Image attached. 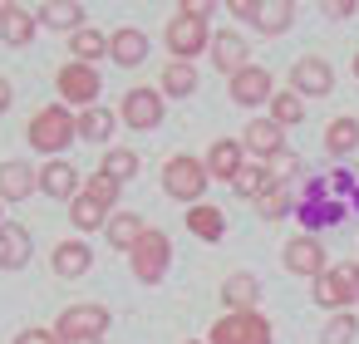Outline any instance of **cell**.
<instances>
[{"mask_svg": "<svg viewBox=\"0 0 359 344\" xmlns=\"http://www.w3.org/2000/svg\"><path fill=\"white\" fill-rule=\"evenodd\" d=\"M354 334H359V315H354V310H339V315L325 319L320 344H354Z\"/></svg>", "mask_w": 359, "mask_h": 344, "instance_id": "obj_34", "label": "cell"}, {"mask_svg": "<svg viewBox=\"0 0 359 344\" xmlns=\"http://www.w3.org/2000/svg\"><path fill=\"white\" fill-rule=\"evenodd\" d=\"M69 55H74V64H99L109 55V35L94 30V25H84L79 35H69Z\"/></svg>", "mask_w": 359, "mask_h": 344, "instance_id": "obj_29", "label": "cell"}, {"mask_svg": "<svg viewBox=\"0 0 359 344\" xmlns=\"http://www.w3.org/2000/svg\"><path fill=\"white\" fill-rule=\"evenodd\" d=\"M11 99H15V89H11V79H0V113L11 109Z\"/></svg>", "mask_w": 359, "mask_h": 344, "instance_id": "obj_42", "label": "cell"}, {"mask_svg": "<svg viewBox=\"0 0 359 344\" xmlns=\"http://www.w3.org/2000/svg\"><path fill=\"white\" fill-rule=\"evenodd\" d=\"M266 109H271L266 118H271L276 128H300V123H305V99L290 94V89H276V99H271Z\"/></svg>", "mask_w": 359, "mask_h": 344, "instance_id": "obj_30", "label": "cell"}, {"mask_svg": "<svg viewBox=\"0 0 359 344\" xmlns=\"http://www.w3.org/2000/svg\"><path fill=\"white\" fill-rule=\"evenodd\" d=\"M359 6H354V0H330V6H325V15H334V20H349Z\"/></svg>", "mask_w": 359, "mask_h": 344, "instance_id": "obj_41", "label": "cell"}, {"mask_svg": "<svg viewBox=\"0 0 359 344\" xmlns=\"http://www.w3.org/2000/svg\"><path fill=\"white\" fill-rule=\"evenodd\" d=\"M226 84H231V104H241V109H261V104L276 99V79H271V69H261V64H246V69L231 74Z\"/></svg>", "mask_w": 359, "mask_h": 344, "instance_id": "obj_12", "label": "cell"}, {"mask_svg": "<svg viewBox=\"0 0 359 344\" xmlns=\"http://www.w3.org/2000/svg\"><path fill=\"white\" fill-rule=\"evenodd\" d=\"M207 15H212V6H202V0H182L177 15L168 20L163 45L172 50L177 64H192L202 50H212V25H207Z\"/></svg>", "mask_w": 359, "mask_h": 344, "instance_id": "obj_1", "label": "cell"}, {"mask_svg": "<svg viewBox=\"0 0 359 344\" xmlns=\"http://www.w3.org/2000/svg\"><path fill=\"white\" fill-rule=\"evenodd\" d=\"M128 266H133V280L138 285H158L163 275H168V266H172V241H168V231H143V241L133 246V256H128Z\"/></svg>", "mask_w": 359, "mask_h": 344, "instance_id": "obj_7", "label": "cell"}, {"mask_svg": "<svg viewBox=\"0 0 359 344\" xmlns=\"http://www.w3.org/2000/svg\"><path fill=\"white\" fill-rule=\"evenodd\" d=\"M118 192H123V182H114V177H109L104 167L84 177V197H94V202H99V207H109V212L118 207Z\"/></svg>", "mask_w": 359, "mask_h": 344, "instance_id": "obj_36", "label": "cell"}, {"mask_svg": "<svg viewBox=\"0 0 359 344\" xmlns=\"http://www.w3.org/2000/svg\"><path fill=\"white\" fill-rule=\"evenodd\" d=\"M114 128H118V113L104 109V104H94V109L79 113V138H84V143H109Z\"/></svg>", "mask_w": 359, "mask_h": 344, "instance_id": "obj_28", "label": "cell"}, {"mask_svg": "<svg viewBox=\"0 0 359 344\" xmlns=\"http://www.w3.org/2000/svg\"><path fill=\"white\" fill-rule=\"evenodd\" d=\"M40 187V167L30 163H0V202H25Z\"/></svg>", "mask_w": 359, "mask_h": 344, "instance_id": "obj_19", "label": "cell"}, {"mask_svg": "<svg viewBox=\"0 0 359 344\" xmlns=\"http://www.w3.org/2000/svg\"><path fill=\"white\" fill-rule=\"evenodd\" d=\"M99 167H104L114 182H133V177H138V153H133V148H109Z\"/></svg>", "mask_w": 359, "mask_h": 344, "instance_id": "obj_35", "label": "cell"}, {"mask_svg": "<svg viewBox=\"0 0 359 344\" xmlns=\"http://www.w3.org/2000/svg\"><path fill=\"white\" fill-rule=\"evenodd\" d=\"M25 138H30V148H35V153L60 158V153H65V148L79 138V113H69L65 104H50V109H40V113L30 118Z\"/></svg>", "mask_w": 359, "mask_h": 344, "instance_id": "obj_2", "label": "cell"}, {"mask_svg": "<svg viewBox=\"0 0 359 344\" xmlns=\"http://www.w3.org/2000/svg\"><path fill=\"white\" fill-rule=\"evenodd\" d=\"M280 261H285L290 275H305V280H320V275L334 266L330 251H325V241H320V231H300V236H290Z\"/></svg>", "mask_w": 359, "mask_h": 344, "instance_id": "obj_10", "label": "cell"}, {"mask_svg": "<svg viewBox=\"0 0 359 344\" xmlns=\"http://www.w3.org/2000/svg\"><path fill=\"white\" fill-rule=\"evenodd\" d=\"M290 94H300V99H325V94H334V69H330V60L300 55V60L290 64Z\"/></svg>", "mask_w": 359, "mask_h": 344, "instance_id": "obj_11", "label": "cell"}, {"mask_svg": "<svg viewBox=\"0 0 359 344\" xmlns=\"http://www.w3.org/2000/svg\"><path fill=\"white\" fill-rule=\"evenodd\" d=\"M35 30H40L35 11H25V6H0V40H6V45L25 50V45L35 40Z\"/></svg>", "mask_w": 359, "mask_h": 344, "instance_id": "obj_20", "label": "cell"}, {"mask_svg": "<svg viewBox=\"0 0 359 344\" xmlns=\"http://www.w3.org/2000/svg\"><path fill=\"white\" fill-rule=\"evenodd\" d=\"M15 344H60V339H55V329H20Z\"/></svg>", "mask_w": 359, "mask_h": 344, "instance_id": "obj_40", "label": "cell"}, {"mask_svg": "<svg viewBox=\"0 0 359 344\" xmlns=\"http://www.w3.org/2000/svg\"><path fill=\"white\" fill-rule=\"evenodd\" d=\"M202 163H207V177H212V182H226V187H231V182H236V172L246 167V148H241L236 138H217V143L207 148V158H202Z\"/></svg>", "mask_w": 359, "mask_h": 344, "instance_id": "obj_14", "label": "cell"}, {"mask_svg": "<svg viewBox=\"0 0 359 344\" xmlns=\"http://www.w3.org/2000/svg\"><path fill=\"white\" fill-rule=\"evenodd\" d=\"M40 192H45V197H55V202H74V197L84 192L79 167H74V163H65V158H50V163L40 167Z\"/></svg>", "mask_w": 359, "mask_h": 344, "instance_id": "obj_15", "label": "cell"}, {"mask_svg": "<svg viewBox=\"0 0 359 344\" xmlns=\"http://www.w3.org/2000/svg\"><path fill=\"white\" fill-rule=\"evenodd\" d=\"M118 118H123L128 128H138V133L163 128V118H168V99H163V89H158V84H138V89H128L123 104H118Z\"/></svg>", "mask_w": 359, "mask_h": 344, "instance_id": "obj_6", "label": "cell"}, {"mask_svg": "<svg viewBox=\"0 0 359 344\" xmlns=\"http://www.w3.org/2000/svg\"><path fill=\"white\" fill-rule=\"evenodd\" d=\"M104 231H109V246H114V251L133 256V246L143 241V231H148V226H143V216H138V212H114Z\"/></svg>", "mask_w": 359, "mask_h": 344, "instance_id": "obj_23", "label": "cell"}, {"mask_svg": "<svg viewBox=\"0 0 359 344\" xmlns=\"http://www.w3.org/2000/svg\"><path fill=\"white\" fill-rule=\"evenodd\" d=\"M0 226H6V202H0Z\"/></svg>", "mask_w": 359, "mask_h": 344, "instance_id": "obj_43", "label": "cell"}, {"mask_svg": "<svg viewBox=\"0 0 359 344\" xmlns=\"http://www.w3.org/2000/svg\"><path fill=\"white\" fill-rule=\"evenodd\" d=\"M261 35H285L290 25H295V6H290V0H276V6H271V0H261V11H256V20H251Z\"/></svg>", "mask_w": 359, "mask_h": 344, "instance_id": "obj_32", "label": "cell"}, {"mask_svg": "<svg viewBox=\"0 0 359 344\" xmlns=\"http://www.w3.org/2000/svg\"><path fill=\"white\" fill-rule=\"evenodd\" d=\"M310 300H315L320 310H330V315L354 310V305H359V261H334V266L310 285Z\"/></svg>", "mask_w": 359, "mask_h": 344, "instance_id": "obj_3", "label": "cell"}, {"mask_svg": "<svg viewBox=\"0 0 359 344\" xmlns=\"http://www.w3.org/2000/svg\"><path fill=\"white\" fill-rule=\"evenodd\" d=\"M354 79H359V55H354Z\"/></svg>", "mask_w": 359, "mask_h": 344, "instance_id": "obj_44", "label": "cell"}, {"mask_svg": "<svg viewBox=\"0 0 359 344\" xmlns=\"http://www.w3.org/2000/svg\"><path fill=\"white\" fill-rule=\"evenodd\" d=\"M266 187H276V182H271V167H266V163H246V167L236 172V182H231V192H236V197H251V202H256V197H261Z\"/></svg>", "mask_w": 359, "mask_h": 344, "instance_id": "obj_33", "label": "cell"}, {"mask_svg": "<svg viewBox=\"0 0 359 344\" xmlns=\"http://www.w3.org/2000/svg\"><path fill=\"white\" fill-rule=\"evenodd\" d=\"M285 212H290V192H285V187H266V192L256 197V216H261V221H280Z\"/></svg>", "mask_w": 359, "mask_h": 344, "instance_id": "obj_37", "label": "cell"}, {"mask_svg": "<svg viewBox=\"0 0 359 344\" xmlns=\"http://www.w3.org/2000/svg\"><path fill=\"white\" fill-rule=\"evenodd\" d=\"M226 11H231V15H236L241 25H251V20H256V11H261V0H231Z\"/></svg>", "mask_w": 359, "mask_h": 344, "instance_id": "obj_39", "label": "cell"}, {"mask_svg": "<svg viewBox=\"0 0 359 344\" xmlns=\"http://www.w3.org/2000/svg\"><path fill=\"white\" fill-rule=\"evenodd\" d=\"M158 89H163V99H192L197 89H202V74H197V64H168L163 69V79H158Z\"/></svg>", "mask_w": 359, "mask_h": 344, "instance_id": "obj_25", "label": "cell"}, {"mask_svg": "<svg viewBox=\"0 0 359 344\" xmlns=\"http://www.w3.org/2000/svg\"><path fill=\"white\" fill-rule=\"evenodd\" d=\"M109 60H114L118 69H138V64L148 60V35H143L138 25H118V30L109 35Z\"/></svg>", "mask_w": 359, "mask_h": 344, "instance_id": "obj_16", "label": "cell"}, {"mask_svg": "<svg viewBox=\"0 0 359 344\" xmlns=\"http://www.w3.org/2000/svg\"><path fill=\"white\" fill-rule=\"evenodd\" d=\"M187 344H207V339H187Z\"/></svg>", "mask_w": 359, "mask_h": 344, "instance_id": "obj_46", "label": "cell"}, {"mask_svg": "<svg viewBox=\"0 0 359 344\" xmlns=\"http://www.w3.org/2000/svg\"><path fill=\"white\" fill-rule=\"evenodd\" d=\"M207 344H276V324L261 310H222Z\"/></svg>", "mask_w": 359, "mask_h": 344, "instance_id": "obj_5", "label": "cell"}, {"mask_svg": "<svg viewBox=\"0 0 359 344\" xmlns=\"http://www.w3.org/2000/svg\"><path fill=\"white\" fill-rule=\"evenodd\" d=\"M55 89H60V99H65V109H94L99 104V89H104V79H99V69L94 64H65L60 74H55Z\"/></svg>", "mask_w": 359, "mask_h": 344, "instance_id": "obj_9", "label": "cell"}, {"mask_svg": "<svg viewBox=\"0 0 359 344\" xmlns=\"http://www.w3.org/2000/svg\"><path fill=\"white\" fill-rule=\"evenodd\" d=\"M207 163L202 158H192V153H172L168 163H163V192L172 197V202H187V207H197L202 197H207Z\"/></svg>", "mask_w": 359, "mask_h": 344, "instance_id": "obj_4", "label": "cell"}, {"mask_svg": "<svg viewBox=\"0 0 359 344\" xmlns=\"http://www.w3.org/2000/svg\"><path fill=\"white\" fill-rule=\"evenodd\" d=\"M30 266V231L6 221L0 226V270H25Z\"/></svg>", "mask_w": 359, "mask_h": 344, "instance_id": "obj_22", "label": "cell"}, {"mask_svg": "<svg viewBox=\"0 0 359 344\" xmlns=\"http://www.w3.org/2000/svg\"><path fill=\"white\" fill-rule=\"evenodd\" d=\"M40 25H50V30H65V35H79L89 20H84V6H74V0H55V6H40V15H35Z\"/></svg>", "mask_w": 359, "mask_h": 344, "instance_id": "obj_27", "label": "cell"}, {"mask_svg": "<svg viewBox=\"0 0 359 344\" xmlns=\"http://www.w3.org/2000/svg\"><path fill=\"white\" fill-rule=\"evenodd\" d=\"M266 167H271V182H276V187H285V182H290V177L300 172V158H295V153L285 148V153H276V158H271Z\"/></svg>", "mask_w": 359, "mask_h": 344, "instance_id": "obj_38", "label": "cell"}, {"mask_svg": "<svg viewBox=\"0 0 359 344\" xmlns=\"http://www.w3.org/2000/svg\"><path fill=\"white\" fill-rule=\"evenodd\" d=\"M109 216H114V212H109V207H99V202H94V197H84V192L69 202V221H74V231H79V236H84V231H104V226H109Z\"/></svg>", "mask_w": 359, "mask_h": 344, "instance_id": "obj_31", "label": "cell"}, {"mask_svg": "<svg viewBox=\"0 0 359 344\" xmlns=\"http://www.w3.org/2000/svg\"><path fill=\"white\" fill-rule=\"evenodd\" d=\"M354 148H359V118H354V113L330 118V123H325V153H330V158H349Z\"/></svg>", "mask_w": 359, "mask_h": 344, "instance_id": "obj_24", "label": "cell"}, {"mask_svg": "<svg viewBox=\"0 0 359 344\" xmlns=\"http://www.w3.org/2000/svg\"><path fill=\"white\" fill-rule=\"evenodd\" d=\"M84 344H104V339H84Z\"/></svg>", "mask_w": 359, "mask_h": 344, "instance_id": "obj_45", "label": "cell"}, {"mask_svg": "<svg viewBox=\"0 0 359 344\" xmlns=\"http://www.w3.org/2000/svg\"><path fill=\"white\" fill-rule=\"evenodd\" d=\"M187 231L197 236V241H207V246H217L222 236H226V216H222V207H212V202H197V207H187Z\"/></svg>", "mask_w": 359, "mask_h": 344, "instance_id": "obj_21", "label": "cell"}, {"mask_svg": "<svg viewBox=\"0 0 359 344\" xmlns=\"http://www.w3.org/2000/svg\"><path fill=\"white\" fill-rule=\"evenodd\" d=\"M212 64L231 79V74H241V69L251 64V45H246L236 30H217V35H212Z\"/></svg>", "mask_w": 359, "mask_h": 344, "instance_id": "obj_17", "label": "cell"}, {"mask_svg": "<svg viewBox=\"0 0 359 344\" xmlns=\"http://www.w3.org/2000/svg\"><path fill=\"white\" fill-rule=\"evenodd\" d=\"M114 324V315L104 305H69L55 319V339L60 344H84V339H104V329Z\"/></svg>", "mask_w": 359, "mask_h": 344, "instance_id": "obj_8", "label": "cell"}, {"mask_svg": "<svg viewBox=\"0 0 359 344\" xmlns=\"http://www.w3.org/2000/svg\"><path fill=\"white\" fill-rule=\"evenodd\" d=\"M256 300H261V280L251 270L226 275V285H222V305L226 310H256Z\"/></svg>", "mask_w": 359, "mask_h": 344, "instance_id": "obj_26", "label": "cell"}, {"mask_svg": "<svg viewBox=\"0 0 359 344\" xmlns=\"http://www.w3.org/2000/svg\"><path fill=\"white\" fill-rule=\"evenodd\" d=\"M241 148H246V158L271 163L276 153H285V128H276L271 118H251V123L241 128Z\"/></svg>", "mask_w": 359, "mask_h": 344, "instance_id": "obj_13", "label": "cell"}, {"mask_svg": "<svg viewBox=\"0 0 359 344\" xmlns=\"http://www.w3.org/2000/svg\"><path fill=\"white\" fill-rule=\"evenodd\" d=\"M50 266H55V275L79 280V275H89V266H94V246H84V236L60 241V246H55V256H50Z\"/></svg>", "mask_w": 359, "mask_h": 344, "instance_id": "obj_18", "label": "cell"}]
</instances>
